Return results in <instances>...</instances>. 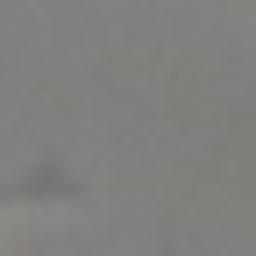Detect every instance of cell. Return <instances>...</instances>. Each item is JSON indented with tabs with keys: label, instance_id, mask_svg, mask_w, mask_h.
Returning a JSON list of instances; mask_svg holds the SVG:
<instances>
[{
	"label": "cell",
	"instance_id": "cell-1",
	"mask_svg": "<svg viewBox=\"0 0 256 256\" xmlns=\"http://www.w3.org/2000/svg\"><path fill=\"white\" fill-rule=\"evenodd\" d=\"M78 178L64 171V156H28V164H14L8 178H0V214H36V206H64L78 200Z\"/></svg>",
	"mask_w": 256,
	"mask_h": 256
}]
</instances>
